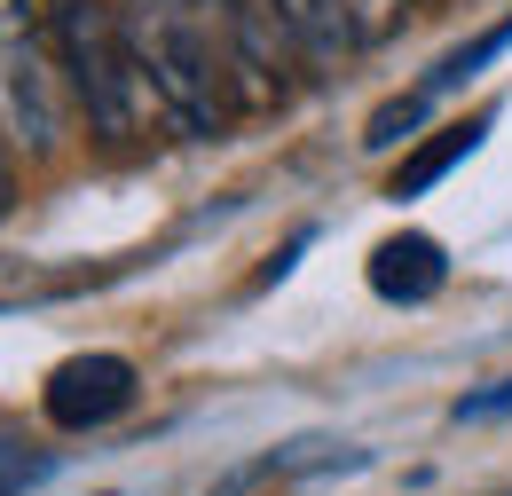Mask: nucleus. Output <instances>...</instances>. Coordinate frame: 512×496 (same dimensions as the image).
Segmentation results:
<instances>
[{
  "label": "nucleus",
  "mask_w": 512,
  "mask_h": 496,
  "mask_svg": "<svg viewBox=\"0 0 512 496\" xmlns=\"http://www.w3.org/2000/svg\"><path fill=\"white\" fill-rule=\"evenodd\" d=\"M48 16H56V56H64L79 119L95 126L103 150H134L142 126L166 119V103H158L150 71H142V56H134L119 8H111V0H48Z\"/></svg>",
  "instance_id": "obj_1"
},
{
  "label": "nucleus",
  "mask_w": 512,
  "mask_h": 496,
  "mask_svg": "<svg viewBox=\"0 0 512 496\" xmlns=\"http://www.w3.org/2000/svg\"><path fill=\"white\" fill-rule=\"evenodd\" d=\"M505 48H512V16H505V24H489L481 40H465L457 56H442L434 71H426V79H418V87H410V95H394V103H386L379 119H371V134H363V142H371V150H386V142H402V134H410V126L426 119V111H434L442 95H457V87H465V79H473L481 63H489V56H505Z\"/></svg>",
  "instance_id": "obj_7"
},
{
  "label": "nucleus",
  "mask_w": 512,
  "mask_h": 496,
  "mask_svg": "<svg viewBox=\"0 0 512 496\" xmlns=\"http://www.w3.org/2000/svg\"><path fill=\"white\" fill-rule=\"evenodd\" d=\"M40 481H56V449L0 434V496H24V489H40Z\"/></svg>",
  "instance_id": "obj_11"
},
{
  "label": "nucleus",
  "mask_w": 512,
  "mask_h": 496,
  "mask_svg": "<svg viewBox=\"0 0 512 496\" xmlns=\"http://www.w3.org/2000/svg\"><path fill=\"white\" fill-rule=\"evenodd\" d=\"M8 197H16V182H8V150H0V213H8Z\"/></svg>",
  "instance_id": "obj_13"
},
{
  "label": "nucleus",
  "mask_w": 512,
  "mask_h": 496,
  "mask_svg": "<svg viewBox=\"0 0 512 496\" xmlns=\"http://www.w3.org/2000/svg\"><path fill=\"white\" fill-rule=\"evenodd\" d=\"M331 465H355V449H331V441H284V449L245 457L229 481H213L205 496H284V489H300V481H316V473H331Z\"/></svg>",
  "instance_id": "obj_8"
},
{
  "label": "nucleus",
  "mask_w": 512,
  "mask_h": 496,
  "mask_svg": "<svg viewBox=\"0 0 512 496\" xmlns=\"http://www.w3.org/2000/svg\"><path fill=\"white\" fill-rule=\"evenodd\" d=\"M449 284V260L434 237H418V229H402V237H386L371 252V292L379 300H402V308H418V300H434Z\"/></svg>",
  "instance_id": "obj_9"
},
{
  "label": "nucleus",
  "mask_w": 512,
  "mask_h": 496,
  "mask_svg": "<svg viewBox=\"0 0 512 496\" xmlns=\"http://www.w3.org/2000/svg\"><path fill=\"white\" fill-rule=\"evenodd\" d=\"M505 410H512V378H497L489 394H465L457 402V418H505Z\"/></svg>",
  "instance_id": "obj_12"
},
{
  "label": "nucleus",
  "mask_w": 512,
  "mask_h": 496,
  "mask_svg": "<svg viewBox=\"0 0 512 496\" xmlns=\"http://www.w3.org/2000/svg\"><path fill=\"white\" fill-rule=\"evenodd\" d=\"M111 8L127 24V40L142 56V71H150V87H158V103H166V119L182 134H229L237 95H229V71L213 56L205 24L190 16V0H111Z\"/></svg>",
  "instance_id": "obj_2"
},
{
  "label": "nucleus",
  "mask_w": 512,
  "mask_h": 496,
  "mask_svg": "<svg viewBox=\"0 0 512 496\" xmlns=\"http://www.w3.org/2000/svg\"><path fill=\"white\" fill-rule=\"evenodd\" d=\"M481 134H489V111H481V119H457V126H442L434 142H418V150H410V158L394 166V197H426V189L442 182V174L457 166V158H473V150H481Z\"/></svg>",
  "instance_id": "obj_10"
},
{
  "label": "nucleus",
  "mask_w": 512,
  "mask_h": 496,
  "mask_svg": "<svg viewBox=\"0 0 512 496\" xmlns=\"http://www.w3.org/2000/svg\"><path fill=\"white\" fill-rule=\"evenodd\" d=\"M190 16L205 24L213 56L229 71L237 111H260V103L284 95V71L300 56V40H292V24H284L276 0H190Z\"/></svg>",
  "instance_id": "obj_4"
},
{
  "label": "nucleus",
  "mask_w": 512,
  "mask_h": 496,
  "mask_svg": "<svg viewBox=\"0 0 512 496\" xmlns=\"http://www.w3.org/2000/svg\"><path fill=\"white\" fill-rule=\"evenodd\" d=\"M71 111V79L56 56L48 0H0V142L24 158H48Z\"/></svg>",
  "instance_id": "obj_3"
},
{
  "label": "nucleus",
  "mask_w": 512,
  "mask_h": 496,
  "mask_svg": "<svg viewBox=\"0 0 512 496\" xmlns=\"http://www.w3.org/2000/svg\"><path fill=\"white\" fill-rule=\"evenodd\" d=\"M48 426H64V434H95V426H111V418H127L134 410V363L127 355H71L48 371Z\"/></svg>",
  "instance_id": "obj_6"
},
{
  "label": "nucleus",
  "mask_w": 512,
  "mask_h": 496,
  "mask_svg": "<svg viewBox=\"0 0 512 496\" xmlns=\"http://www.w3.org/2000/svg\"><path fill=\"white\" fill-rule=\"evenodd\" d=\"M276 8H284V24H292L300 56H316V63L363 56V48L394 40L402 16H410V0H276Z\"/></svg>",
  "instance_id": "obj_5"
}]
</instances>
